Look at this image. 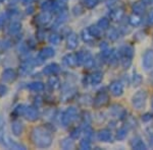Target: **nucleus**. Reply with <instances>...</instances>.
Instances as JSON below:
<instances>
[{
  "label": "nucleus",
  "mask_w": 153,
  "mask_h": 150,
  "mask_svg": "<svg viewBox=\"0 0 153 150\" xmlns=\"http://www.w3.org/2000/svg\"><path fill=\"white\" fill-rule=\"evenodd\" d=\"M132 105L135 110H142L145 108L147 102V92L145 90H138L132 97Z\"/></svg>",
  "instance_id": "1"
},
{
  "label": "nucleus",
  "mask_w": 153,
  "mask_h": 150,
  "mask_svg": "<svg viewBox=\"0 0 153 150\" xmlns=\"http://www.w3.org/2000/svg\"><path fill=\"white\" fill-rule=\"evenodd\" d=\"M35 141L36 144L40 147H47L51 143V136L47 132L41 129H37L35 132Z\"/></svg>",
  "instance_id": "2"
},
{
  "label": "nucleus",
  "mask_w": 153,
  "mask_h": 150,
  "mask_svg": "<svg viewBox=\"0 0 153 150\" xmlns=\"http://www.w3.org/2000/svg\"><path fill=\"white\" fill-rule=\"evenodd\" d=\"M109 90L113 97H122L125 91L124 83L120 80H113L109 84Z\"/></svg>",
  "instance_id": "3"
},
{
  "label": "nucleus",
  "mask_w": 153,
  "mask_h": 150,
  "mask_svg": "<svg viewBox=\"0 0 153 150\" xmlns=\"http://www.w3.org/2000/svg\"><path fill=\"white\" fill-rule=\"evenodd\" d=\"M142 65L145 70H151L153 68V50L147 49L142 58Z\"/></svg>",
  "instance_id": "4"
},
{
  "label": "nucleus",
  "mask_w": 153,
  "mask_h": 150,
  "mask_svg": "<svg viewBox=\"0 0 153 150\" xmlns=\"http://www.w3.org/2000/svg\"><path fill=\"white\" fill-rule=\"evenodd\" d=\"M109 100V95L106 92H99L93 100V105L96 109H100V108L104 107Z\"/></svg>",
  "instance_id": "5"
},
{
  "label": "nucleus",
  "mask_w": 153,
  "mask_h": 150,
  "mask_svg": "<svg viewBox=\"0 0 153 150\" xmlns=\"http://www.w3.org/2000/svg\"><path fill=\"white\" fill-rule=\"evenodd\" d=\"M109 113L112 117L117 118V119H124L127 116V110L120 105H112L109 109Z\"/></svg>",
  "instance_id": "6"
},
{
  "label": "nucleus",
  "mask_w": 153,
  "mask_h": 150,
  "mask_svg": "<svg viewBox=\"0 0 153 150\" xmlns=\"http://www.w3.org/2000/svg\"><path fill=\"white\" fill-rule=\"evenodd\" d=\"M97 139H98V141L102 142V143H109V142H112V140H113L112 133L109 129H102L97 133Z\"/></svg>",
  "instance_id": "7"
},
{
  "label": "nucleus",
  "mask_w": 153,
  "mask_h": 150,
  "mask_svg": "<svg viewBox=\"0 0 153 150\" xmlns=\"http://www.w3.org/2000/svg\"><path fill=\"white\" fill-rule=\"evenodd\" d=\"M109 16H110V19H111L112 21L118 23V21L122 20L125 16L124 8H122V7H115V8H113L112 10L110 11Z\"/></svg>",
  "instance_id": "8"
},
{
  "label": "nucleus",
  "mask_w": 153,
  "mask_h": 150,
  "mask_svg": "<svg viewBox=\"0 0 153 150\" xmlns=\"http://www.w3.org/2000/svg\"><path fill=\"white\" fill-rule=\"evenodd\" d=\"M131 147L136 150H146L147 149V145L145 144L143 139L139 136H136L131 140Z\"/></svg>",
  "instance_id": "9"
},
{
  "label": "nucleus",
  "mask_w": 153,
  "mask_h": 150,
  "mask_svg": "<svg viewBox=\"0 0 153 150\" xmlns=\"http://www.w3.org/2000/svg\"><path fill=\"white\" fill-rule=\"evenodd\" d=\"M118 52H120V58H129V59H132V60H133V57H134V54H135L134 48L129 45L123 46L122 48L120 49Z\"/></svg>",
  "instance_id": "10"
},
{
  "label": "nucleus",
  "mask_w": 153,
  "mask_h": 150,
  "mask_svg": "<svg viewBox=\"0 0 153 150\" xmlns=\"http://www.w3.org/2000/svg\"><path fill=\"white\" fill-rule=\"evenodd\" d=\"M76 116H78L76 110L75 108H70L65 114V117H63V123H65V125L70 124V123H71L73 121H75Z\"/></svg>",
  "instance_id": "11"
},
{
  "label": "nucleus",
  "mask_w": 153,
  "mask_h": 150,
  "mask_svg": "<svg viewBox=\"0 0 153 150\" xmlns=\"http://www.w3.org/2000/svg\"><path fill=\"white\" fill-rule=\"evenodd\" d=\"M103 80V73L101 72V71H95V72H93L92 74L90 75V77H89V81H90V83L92 85H98L100 84L101 82H102Z\"/></svg>",
  "instance_id": "12"
},
{
  "label": "nucleus",
  "mask_w": 153,
  "mask_h": 150,
  "mask_svg": "<svg viewBox=\"0 0 153 150\" xmlns=\"http://www.w3.org/2000/svg\"><path fill=\"white\" fill-rule=\"evenodd\" d=\"M132 10L134 13L141 15V14L144 13L145 10H146V3H145L143 0L142 1L135 2V3H133V5H132Z\"/></svg>",
  "instance_id": "13"
},
{
  "label": "nucleus",
  "mask_w": 153,
  "mask_h": 150,
  "mask_svg": "<svg viewBox=\"0 0 153 150\" xmlns=\"http://www.w3.org/2000/svg\"><path fill=\"white\" fill-rule=\"evenodd\" d=\"M63 62L66 66H68V67H75V66L78 64V59L75 55H73V54H68V55H66L65 59H63Z\"/></svg>",
  "instance_id": "14"
},
{
  "label": "nucleus",
  "mask_w": 153,
  "mask_h": 150,
  "mask_svg": "<svg viewBox=\"0 0 153 150\" xmlns=\"http://www.w3.org/2000/svg\"><path fill=\"white\" fill-rule=\"evenodd\" d=\"M82 39H83V41L85 42V43H87V44H92L93 42L95 41V38L93 37L92 34H91V31H90V29H89V28L83 29V31H82Z\"/></svg>",
  "instance_id": "15"
},
{
  "label": "nucleus",
  "mask_w": 153,
  "mask_h": 150,
  "mask_svg": "<svg viewBox=\"0 0 153 150\" xmlns=\"http://www.w3.org/2000/svg\"><path fill=\"white\" fill-rule=\"evenodd\" d=\"M78 44H79L78 36L75 35V34H71L68 39V48L71 49V50H74V49H76L78 47Z\"/></svg>",
  "instance_id": "16"
},
{
  "label": "nucleus",
  "mask_w": 153,
  "mask_h": 150,
  "mask_svg": "<svg viewBox=\"0 0 153 150\" xmlns=\"http://www.w3.org/2000/svg\"><path fill=\"white\" fill-rule=\"evenodd\" d=\"M108 62H109L110 65L114 66L117 65V64L118 63V60H120V52H117V51L113 50L111 54L109 55V57L107 58Z\"/></svg>",
  "instance_id": "17"
},
{
  "label": "nucleus",
  "mask_w": 153,
  "mask_h": 150,
  "mask_svg": "<svg viewBox=\"0 0 153 150\" xmlns=\"http://www.w3.org/2000/svg\"><path fill=\"white\" fill-rule=\"evenodd\" d=\"M141 23H142V19H141V16H140L139 14L134 13L129 18L130 26H134V28H136V26H139L140 24H141Z\"/></svg>",
  "instance_id": "18"
},
{
  "label": "nucleus",
  "mask_w": 153,
  "mask_h": 150,
  "mask_svg": "<svg viewBox=\"0 0 153 150\" xmlns=\"http://www.w3.org/2000/svg\"><path fill=\"white\" fill-rule=\"evenodd\" d=\"M128 132L129 129L127 127H120V129H117V134H115V139L117 140H125L128 136Z\"/></svg>",
  "instance_id": "19"
},
{
  "label": "nucleus",
  "mask_w": 153,
  "mask_h": 150,
  "mask_svg": "<svg viewBox=\"0 0 153 150\" xmlns=\"http://www.w3.org/2000/svg\"><path fill=\"white\" fill-rule=\"evenodd\" d=\"M107 36L110 41L114 42V41L118 40V38H120V31H118V29H114V28H109L108 29Z\"/></svg>",
  "instance_id": "20"
},
{
  "label": "nucleus",
  "mask_w": 153,
  "mask_h": 150,
  "mask_svg": "<svg viewBox=\"0 0 153 150\" xmlns=\"http://www.w3.org/2000/svg\"><path fill=\"white\" fill-rule=\"evenodd\" d=\"M97 26L102 29V31H106L109 29L110 26V20L107 18H101L99 20L97 21Z\"/></svg>",
  "instance_id": "21"
},
{
  "label": "nucleus",
  "mask_w": 153,
  "mask_h": 150,
  "mask_svg": "<svg viewBox=\"0 0 153 150\" xmlns=\"http://www.w3.org/2000/svg\"><path fill=\"white\" fill-rule=\"evenodd\" d=\"M89 29H90L91 34L93 35V37H94L95 39L97 38H100L101 37V33H102V29H101L99 26L96 24V26H91L90 28H89Z\"/></svg>",
  "instance_id": "22"
},
{
  "label": "nucleus",
  "mask_w": 153,
  "mask_h": 150,
  "mask_svg": "<svg viewBox=\"0 0 153 150\" xmlns=\"http://www.w3.org/2000/svg\"><path fill=\"white\" fill-rule=\"evenodd\" d=\"M143 81V77L140 74H138V73H136V74H134V76H133V79H132V84L134 87H138L139 85H141Z\"/></svg>",
  "instance_id": "23"
},
{
  "label": "nucleus",
  "mask_w": 153,
  "mask_h": 150,
  "mask_svg": "<svg viewBox=\"0 0 153 150\" xmlns=\"http://www.w3.org/2000/svg\"><path fill=\"white\" fill-rule=\"evenodd\" d=\"M99 4V0H84V5L88 9H93Z\"/></svg>",
  "instance_id": "24"
},
{
  "label": "nucleus",
  "mask_w": 153,
  "mask_h": 150,
  "mask_svg": "<svg viewBox=\"0 0 153 150\" xmlns=\"http://www.w3.org/2000/svg\"><path fill=\"white\" fill-rule=\"evenodd\" d=\"M80 148L81 149H91V140L88 138L82 139V141L80 142Z\"/></svg>",
  "instance_id": "25"
},
{
  "label": "nucleus",
  "mask_w": 153,
  "mask_h": 150,
  "mask_svg": "<svg viewBox=\"0 0 153 150\" xmlns=\"http://www.w3.org/2000/svg\"><path fill=\"white\" fill-rule=\"evenodd\" d=\"M58 66L56 64H52V65H49L47 68L45 69L46 73H49V74H52V73L58 72Z\"/></svg>",
  "instance_id": "26"
},
{
  "label": "nucleus",
  "mask_w": 153,
  "mask_h": 150,
  "mask_svg": "<svg viewBox=\"0 0 153 150\" xmlns=\"http://www.w3.org/2000/svg\"><path fill=\"white\" fill-rule=\"evenodd\" d=\"M42 55H43L44 58L52 57V56L54 55V51L52 50V49H50V48H46L45 50L42 52Z\"/></svg>",
  "instance_id": "27"
},
{
  "label": "nucleus",
  "mask_w": 153,
  "mask_h": 150,
  "mask_svg": "<svg viewBox=\"0 0 153 150\" xmlns=\"http://www.w3.org/2000/svg\"><path fill=\"white\" fill-rule=\"evenodd\" d=\"M31 88L34 90H42L44 88V86L42 83H34V84L31 85Z\"/></svg>",
  "instance_id": "28"
},
{
  "label": "nucleus",
  "mask_w": 153,
  "mask_h": 150,
  "mask_svg": "<svg viewBox=\"0 0 153 150\" xmlns=\"http://www.w3.org/2000/svg\"><path fill=\"white\" fill-rule=\"evenodd\" d=\"M151 119H152V115L150 114V113H146L145 115L142 116L143 122H149V121H151Z\"/></svg>",
  "instance_id": "29"
},
{
  "label": "nucleus",
  "mask_w": 153,
  "mask_h": 150,
  "mask_svg": "<svg viewBox=\"0 0 153 150\" xmlns=\"http://www.w3.org/2000/svg\"><path fill=\"white\" fill-rule=\"evenodd\" d=\"M59 41H60V39H59V37L57 35H52L50 38V42L53 44H55V45H57V44L59 43Z\"/></svg>",
  "instance_id": "30"
},
{
  "label": "nucleus",
  "mask_w": 153,
  "mask_h": 150,
  "mask_svg": "<svg viewBox=\"0 0 153 150\" xmlns=\"http://www.w3.org/2000/svg\"><path fill=\"white\" fill-rule=\"evenodd\" d=\"M147 21L149 24H151L153 26V10H151L149 12V14H148V18H147Z\"/></svg>",
  "instance_id": "31"
},
{
  "label": "nucleus",
  "mask_w": 153,
  "mask_h": 150,
  "mask_svg": "<svg viewBox=\"0 0 153 150\" xmlns=\"http://www.w3.org/2000/svg\"><path fill=\"white\" fill-rule=\"evenodd\" d=\"M100 49H101V51H103V50H106V49H108V45H107V43H106V42H103V43H101V45H100Z\"/></svg>",
  "instance_id": "32"
},
{
  "label": "nucleus",
  "mask_w": 153,
  "mask_h": 150,
  "mask_svg": "<svg viewBox=\"0 0 153 150\" xmlns=\"http://www.w3.org/2000/svg\"><path fill=\"white\" fill-rule=\"evenodd\" d=\"M81 135V130L80 129H76L75 132H74V134H73V136L75 137V138H78L79 136Z\"/></svg>",
  "instance_id": "33"
},
{
  "label": "nucleus",
  "mask_w": 153,
  "mask_h": 150,
  "mask_svg": "<svg viewBox=\"0 0 153 150\" xmlns=\"http://www.w3.org/2000/svg\"><path fill=\"white\" fill-rule=\"evenodd\" d=\"M149 145L153 148V133L149 136Z\"/></svg>",
  "instance_id": "34"
},
{
  "label": "nucleus",
  "mask_w": 153,
  "mask_h": 150,
  "mask_svg": "<svg viewBox=\"0 0 153 150\" xmlns=\"http://www.w3.org/2000/svg\"><path fill=\"white\" fill-rule=\"evenodd\" d=\"M151 107H152V110H153V97H152V102H151Z\"/></svg>",
  "instance_id": "35"
},
{
  "label": "nucleus",
  "mask_w": 153,
  "mask_h": 150,
  "mask_svg": "<svg viewBox=\"0 0 153 150\" xmlns=\"http://www.w3.org/2000/svg\"><path fill=\"white\" fill-rule=\"evenodd\" d=\"M152 2H153V0H152Z\"/></svg>",
  "instance_id": "36"
}]
</instances>
